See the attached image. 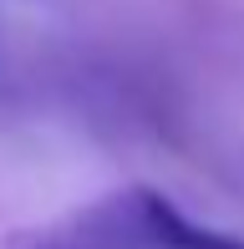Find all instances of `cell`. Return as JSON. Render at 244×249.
<instances>
[{
    "instance_id": "cell-1",
    "label": "cell",
    "mask_w": 244,
    "mask_h": 249,
    "mask_svg": "<svg viewBox=\"0 0 244 249\" xmlns=\"http://www.w3.org/2000/svg\"><path fill=\"white\" fill-rule=\"evenodd\" d=\"M183 209L148 183L102 194L92 203L56 213V219L26 224L5 234L0 249H173Z\"/></svg>"
}]
</instances>
